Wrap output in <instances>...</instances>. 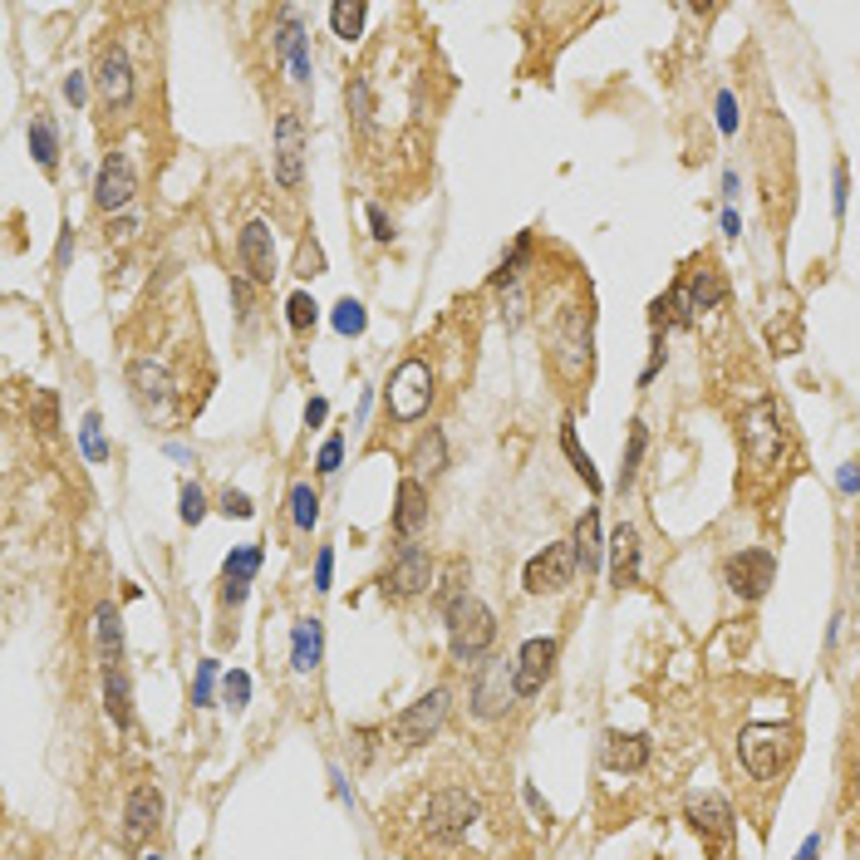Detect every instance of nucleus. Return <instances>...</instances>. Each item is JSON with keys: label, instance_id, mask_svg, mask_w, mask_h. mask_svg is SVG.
Here are the masks:
<instances>
[{"label": "nucleus", "instance_id": "obj_1", "mask_svg": "<svg viewBox=\"0 0 860 860\" xmlns=\"http://www.w3.org/2000/svg\"><path fill=\"white\" fill-rule=\"evenodd\" d=\"M492 806L477 787L462 782H443L433 787L418 811H413V836L423 841V851H433L438 860H477L487 851L492 836Z\"/></svg>", "mask_w": 860, "mask_h": 860}, {"label": "nucleus", "instance_id": "obj_2", "mask_svg": "<svg viewBox=\"0 0 860 860\" xmlns=\"http://www.w3.org/2000/svg\"><path fill=\"white\" fill-rule=\"evenodd\" d=\"M443 620H448V649H453L458 664L487 659V649H492V639H497V620H492V610H487L477 595L453 590V595L443 600Z\"/></svg>", "mask_w": 860, "mask_h": 860}, {"label": "nucleus", "instance_id": "obj_3", "mask_svg": "<svg viewBox=\"0 0 860 860\" xmlns=\"http://www.w3.org/2000/svg\"><path fill=\"white\" fill-rule=\"evenodd\" d=\"M590 349H595V310L590 305H566L556 330H551V364L566 384L590 379Z\"/></svg>", "mask_w": 860, "mask_h": 860}, {"label": "nucleus", "instance_id": "obj_4", "mask_svg": "<svg viewBox=\"0 0 860 860\" xmlns=\"http://www.w3.org/2000/svg\"><path fill=\"white\" fill-rule=\"evenodd\" d=\"M792 743H797V733H792L787 723H752V728H743L738 757H743L747 777H752V782H772V777L787 767Z\"/></svg>", "mask_w": 860, "mask_h": 860}, {"label": "nucleus", "instance_id": "obj_5", "mask_svg": "<svg viewBox=\"0 0 860 860\" xmlns=\"http://www.w3.org/2000/svg\"><path fill=\"white\" fill-rule=\"evenodd\" d=\"M428 403H433V369L423 359H403L389 379V413L399 423H413L428 413Z\"/></svg>", "mask_w": 860, "mask_h": 860}, {"label": "nucleus", "instance_id": "obj_6", "mask_svg": "<svg viewBox=\"0 0 860 860\" xmlns=\"http://www.w3.org/2000/svg\"><path fill=\"white\" fill-rule=\"evenodd\" d=\"M428 585H433V556H428L423 546L403 541L399 556H394L389 571H384V600H413V595H423Z\"/></svg>", "mask_w": 860, "mask_h": 860}, {"label": "nucleus", "instance_id": "obj_7", "mask_svg": "<svg viewBox=\"0 0 860 860\" xmlns=\"http://www.w3.org/2000/svg\"><path fill=\"white\" fill-rule=\"evenodd\" d=\"M448 723V688H433V693H423L413 708H403L399 723H394V738H399L403 747H423L438 738V728Z\"/></svg>", "mask_w": 860, "mask_h": 860}, {"label": "nucleus", "instance_id": "obj_8", "mask_svg": "<svg viewBox=\"0 0 860 860\" xmlns=\"http://www.w3.org/2000/svg\"><path fill=\"white\" fill-rule=\"evenodd\" d=\"M575 571H580L575 546L571 541H556V546H546V551H536V556L526 561V590H531V595H556V590L571 585Z\"/></svg>", "mask_w": 860, "mask_h": 860}, {"label": "nucleus", "instance_id": "obj_9", "mask_svg": "<svg viewBox=\"0 0 860 860\" xmlns=\"http://www.w3.org/2000/svg\"><path fill=\"white\" fill-rule=\"evenodd\" d=\"M743 443H747V458L757 462V467H772V462L782 458V413H777L772 399H762L743 418Z\"/></svg>", "mask_w": 860, "mask_h": 860}, {"label": "nucleus", "instance_id": "obj_10", "mask_svg": "<svg viewBox=\"0 0 860 860\" xmlns=\"http://www.w3.org/2000/svg\"><path fill=\"white\" fill-rule=\"evenodd\" d=\"M276 182L295 192L305 182V123L295 109L276 118Z\"/></svg>", "mask_w": 860, "mask_h": 860}, {"label": "nucleus", "instance_id": "obj_11", "mask_svg": "<svg viewBox=\"0 0 860 860\" xmlns=\"http://www.w3.org/2000/svg\"><path fill=\"white\" fill-rule=\"evenodd\" d=\"M512 698H516L512 664H502V659L477 664V679H472V713H477V718H497V713H507V703H512Z\"/></svg>", "mask_w": 860, "mask_h": 860}, {"label": "nucleus", "instance_id": "obj_12", "mask_svg": "<svg viewBox=\"0 0 860 860\" xmlns=\"http://www.w3.org/2000/svg\"><path fill=\"white\" fill-rule=\"evenodd\" d=\"M551 669H556V639H526L512 664L516 698H536L546 688V679H551Z\"/></svg>", "mask_w": 860, "mask_h": 860}, {"label": "nucleus", "instance_id": "obj_13", "mask_svg": "<svg viewBox=\"0 0 860 860\" xmlns=\"http://www.w3.org/2000/svg\"><path fill=\"white\" fill-rule=\"evenodd\" d=\"M236 256H241V266H246V276H251L256 286H271V276H276V236H271L266 222H246V227H241V236H236Z\"/></svg>", "mask_w": 860, "mask_h": 860}, {"label": "nucleus", "instance_id": "obj_14", "mask_svg": "<svg viewBox=\"0 0 860 860\" xmlns=\"http://www.w3.org/2000/svg\"><path fill=\"white\" fill-rule=\"evenodd\" d=\"M772 580H777L772 551H738V556L728 561V585H733L738 600H762Z\"/></svg>", "mask_w": 860, "mask_h": 860}, {"label": "nucleus", "instance_id": "obj_15", "mask_svg": "<svg viewBox=\"0 0 860 860\" xmlns=\"http://www.w3.org/2000/svg\"><path fill=\"white\" fill-rule=\"evenodd\" d=\"M133 192H138V177H133L128 153H109L104 168H99V177H94V202H99L104 212H123V207L133 202Z\"/></svg>", "mask_w": 860, "mask_h": 860}, {"label": "nucleus", "instance_id": "obj_16", "mask_svg": "<svg viewBox=\"0 0 860 860\" xmlns=\"http://www.w3.org/2000/svg\"><path fill=\"white\" fill-rule=\"evenodd\" d=\"M99 94H104V104L109 109H128L133 104V64H128V50L123 45H104V55H99Z\"/></svg>", "mask_w": 860, "mask_h": 860}, {"label": "nucleus", "instance_id": "obj_17", "mask_svg": "<svg viewBox=\"0 0 860 860\" xmlns=\"http://www.w3.org/2000/svg\"><path fill=\"white\" fill-rule=\"evenodd\" d=\"M158 826H163V792L158 787H133L128 811H123V841L128 846H143Z\"/></svg>", "mask_w": 860, "mask_h": 860}, {"label": "nucleus", "instance_id": "obj_18", "mask_svg": "<svg viewBox=\"0 0 860 860\" xmlns=\"http://www.w3.org/2000/svg\"><path fill=\"white\" fill-rule=\"evenodd\" d=\"M688 821H693V831H698L708 846H723V841H733V806L723 802L718 792H703V797H693V802H688Z\"/></svg>", "mask_w": 860, "mask_h": 860}, {"label": "nucleus", "instance_id": "obj_19", "mask_svg": "<svg viewBox=\"0 0 860 860\" xmlns=\"http://www.w3.org/2000/svg\"><path fill=\"white\" fill-rule=\"evenodd\" d=\"M128 384H133V399L143 403V408H163L172 394L168 364H158V359H133L128 364Z\"/></svg>", "mask_w": 860, "mask_h": 860}, {"label": "nucleus", "instance_id": "obj_20", "mask_svg": "<svg viewBox=\"0 0 860 860\" xmlns=\"http://www.w3.org/2000/svg\"><path fill=\"white\" fill-rule=\"evenodd\" d=\"M423 526H428V492H423L418 477H403L399 507H394V531H399V541H413Z\"/></svg>", "mask_w": 860, "mask_h": 860}, {"label": "nucleus", "instance_id": "obj_21", "mask_svg": "<svg viewBox=\"0 0 860 860\" xmlns=\"http://www.w3.org/2000/svg\"><path fill=\"white\" fill-rule=\"evenodd\" d=\"M600 757L610 772H644L649 767V738L644 733H605Z\"/></svg>", "mask_w": 860, "mask_h": 860}, {"label": "nucleus", "instance_id": "obj_22", "mask_svg": "<svg viewBox=\"0 0 860 860\" xmlns=\"http://www.w3.org/2000/svg\"><path fill=\"white\" fill-rule=\"evenodd\" d=\"M320 654H325V625L310 615V620H300L290 630V664H295V674H310L320 664Z\"/></svg>", "mask_w": 860, "mask_h": 860}, {"label": "nucleus", "instance_id": "obj_23", "mask_svg": "<svg viewBox=\"0 0 860 860\" xmlns=\"http://www.w3.org/2000/svg\"><path fill=\"white\" fill-rule=\"evenodd\" d=\"M684 325H693V300H688V281H674L669 295H659V300H654V335H664V330H684Z\"/></svg>", "mask_w": 860, "mask_h": 860}, {"label": "nucleus", "instance_id": "obj_24", "mask_svg": "<svg viewBox=\"0 0 860 860\" xmlns=\"http://www.w3.org/2000/svg\"><path fill=\"white\" fill-rule=\"evenodd\" d=\"M571 546H575V556H580V566H585V575L600 571V561H605V536H600V512H595V507H585Z\"/></svg>", "mask_w": 860, "mask_h": 860}, {"label": "nucleus", "instance_id": "obj_25", "mask_svg": "<svg viewBox=\"0 0 860 860\" xmlns=\"http://www.w3.org/2000/svg\"><path fill=\"white\" fill-rule=\"evenodd\" d=\"M94 639H99V659H104V669L118 664V654H123V620H118L114 600H99V610H94Z\"/></svg>", "mask_w": 860, "mask_h": 860}, {"label": "nucleus", "instance_id": "obj_26", "mask_svg": "<svg viewBox=\"0 0 860 860\" xmlns=\"http://www.w3.org/2000/svg\"><path fill=\"white\" fill-rule=\"evenodd\" d=\"M688 281V300H693V315L698 310H713V305H723V295H728V286H723V271L713 266V261H703L693 276H684Z\"/></svg>", "mask_w": 860, "mask_h": 860}, {"label": "nucleus", "instance_id": "obj_27", "mask_svg": "<svg viewBox=\"0 0 860 860\" xmlns=\"http://www.w3.org/2000/svg\"><path fill=\"white\" fill-rule=\"evenodd\" d=\"M610 556H615V585H639V531L634 526H620L615 541H610Z\"/></svg>", "mask_w": 860, "mask_h": 860}, {"label": "nucleus", "instance_id": "obj_28", "mask_svg": "<svg viewBox=\"0 0 860 860\" xmlns=\"http://www.w3.org/2000/svg\"><path fill=\"white\" fill-rule=\"evenodd\" d=\"M30 158H35L45 172L59 168V128H55V118L50 114L30 118Z\"/></svg>", "mask_w": 860, "mask_h": 860}, {"label": "nucleus", "instance_id": "obj_29", "mask_svg": "<svg viewBox=\"0 0 860 860\" xmlns=\"http://www.w3.org/2000/svg\"><path fill=\"white\" fill-rule=\"evenodd\" d=\"M408 467H413V472H423V477H438V472L448 467V438H443V428H428V433L418 438V448H413Z\"/></svg>", "mask_w": 860, "mask_h": 860}, {"label": "nucleus", "instance_id": "obj_30", "mask_svg": "<svg viewBox=\"0 0 860 860\" xmlns=\"http://www.w3.org/2000/svg\"><path fill=\"white\" fill-rule=\"evenodd\" d=\"M104 708H109L114 728H128V723H133V703H128V674H123L118 664H109V669H104Z\"/></svg>", "mask_w": 860, "mask_h": 860}, {"label": "nucleus", "instance_id": "obj_31", "mask_svg": "<svg viewBox=\"0 0 860 860\" xmlns=\"http://www.w3.org/2000/svg\"><path fill=\"white\" fill-rule=\"evenodd\" d=\"M261 561H266L261 546H236L227 556V566H222V585H251L256 571H261Z\"/></svg>", "mask_w": 860, "mask_h": 860}, {"label": "nucleus", "instance_id": "obj_32", "mask_svg": "<svg viewBox=\"0 0 860 860\" xmlns=\"http://www.w3.org/2000/svg\"><path fill=\"white\" fill-rule=\"evenodd\" d=\"M364 15H369L364 0H335L330 5V25H335V35H340L344 45H354L364 35Z\"/></svg>", "mask_w": 860, "mask_h": 860}, {"label": "nucleus", "instance_id": "obj_33", "mask_svg": "<svg viewBox=\"0 0 860 860\" xmlns=\"http://www.w3.org/2000/svg\"><path fill=\"white\" fill-rule=\"evenodd\" d=\"M290 521H295L300 531H315V526H320V492H315L310 482H295V487H290Z\"/></svg>", "mask_w": 860, "mask_h": 860}, {"label": "nucleus", "instance_id": "obj_34", "mask_svg": "<svg viewBox=\"0 0 860 860\" xmlns=\"http://www.w3.org/2000/svg\"><path fill=\"white\" fill-rule=\"evenodd\" d=\"M344 99H349L354 128H359V133H369V128H374V94H369V79H364V74H354V79L344 84Z\"/></svg>", "mask_w": 860, "mask_h": 860}, {"label": "nucleus", "instance_id": "obj_35", "mask_svg": "<svg viewBox=\"0 0 860 860\" xmlns=\"http://www.w3.org/2000/svg\"><path fill=\"white\" fill-rule=\"evenodd\" d=\"M561 448H566V458L575 462V472L585 477V487H590V492H600L605 482H600V472H595V462H590V453L580 448V438H575V423H571V418L561 423Z\"/></svg>", "mask_w": 860, "mask_h": 860}, {"label": "nucleus", "instance_id": "obj_36", "mask_svg": "<svg viewBox=\"0 0 860 860\" xmlns=\"http://www.w3.org/2000/svg\"><path fill=\"white\" fill-rule=\"evenodd\" d=\"M644 448H649V428H644V418H634L630 423V443H625V458H620V487H634V472H639Z\"/></svg>", "mask_w": 860, "mask_h": 860}, {"label": "nucleus", "instance_id": "obj_37", "mask_svg": "<svg viewBox=\"0 0 860 860\" xmlns=\"http://www.w3.org/2000/svg\"><path fill=\"white\" fill-rule=\"evenodd\" d=\"M79 443H84V458L89 462H109V438H104V418H99V413H84Z\"/></svg>", "mask_w": 860, "mask_h": 860}, {"label": "nucleus", "instance_id": "obj_38", "mask_svg": "<svg viewBox=\"0 0 860 860\" xmlns=\"http://www.w3.org/2000/svg\"><path fill=\"white\" fill-rule=\"evenodd\" d=\"M330 325L340 330L344 340H354V335H364V325H369V315H364V305H359V300H349V295H344L340 305L330 310Z\"/></svg>", "mask_w": 860, "mask_h": 860}, {"label": "nucleus", "instance_id": "obj_39", "mask_svg": "<svg viewBox=\"0 0 860 860\" xmlns=\"http://www.w3.org/2000/svg\"><path fill=\"white\" fill-rule=\"evenodd\" d=\"M30 423H35L40 433H59V399H55V389H35V399H30Z\"/></svg>", "mask_w": 860, "mask_h": 860}, {"label": "nucleus", "instance_id": "obj_40", "mask_svg": "<svg viewBox=\"0 0 860 860\" xmlns=\"http://www.w3.org/2000/svg\"><path fill=\"white\" fill-rule=\"evenodd\" d=\"M526 256H531V231H521L516 236V246H512V256L497 266V276H492V286H516V276H521V266H526Z\"/></svg>", "mask_w": 860, "mask_h": 860}, {"label": "nucleus", "instance_id": "obj_41", "mask_svg": "<svg viewBox=\"0 0 860 860\" xmlns=\"http://www.w3.org/2000/svg\"><path fill=\"white\" fill-rule=\"evenodd\" d=\"M286 320H290V330H300V335H305V330H315V320H320V305H315L305 290H295V295L286 300Z\"/></svg>", "mask_w": 860, "mask_h": 860}, {"label": "nucleus", "instance_id": "obj_42", "mask_svg": "<svg viewBox=\"0 0 860 860\" xmlns=\"http://www.w3.org/2000/svg\"><path fill=\"white\" fill-rule=\"evenodd\" d=\"M295 276H325V251H320V241L315 236H305L300 241V251H295Z\"/></svg>", "mask_w": 860, "mask_h": 860}, {"label": "nucleus", "instance_id": "obj_43", "mask_svg": "<svg viewBox=\"0 0 860 860\" xmlns=\"http://www.w3.org/2000/svg\"><path fill=\"white\" fill-rule=\"evenodd\" d=\"M212 688H217V659H202L197 664V684H192V703L207 708L212 703Z\"/></svg>", "mask_w": 860, "mask_h": 860}, {"label": "nucleus", "instance_id": "obj_44", "mask_svg": "<svg viewBox=\"0 0 860 860\" xmlns=\"http://www.w3.org/2000/svg\"><path fill=\"white\" fill-rule=\"evenodd\" d=\"M207 516V497H202V487L197 482H182V521L187 526H197Z\"/></svg>", "mask_w": 860, "mask_h": 860}, {"label": "nucleus", "instance_id": "obj_45", "mask_svg": "<svg viewBox=\"0 0 860 860\" xmlns=\"http://www.w3.org/2000/svg\"><path fill=\"white\" fill-rule=\"evenodd\" d=\"M340 458H344V438L335 433V438H325V443H320V453H315V472H325V477H330V472H340Z\"/></svg>", "mask_w": 860, "mask_h": 860}, {"label": "nucleus", "instance_id": "obj_46", "mask_svg": "<svg viewBox=\"0 0 860 860\" xmlns=\"http://www.w3.org/2000/svg\"><path fill=\"white\" fill-rule=\"evenodd\" d=\"M831 207H836V217H846V202H851V168L846 163H836V177H831Z\"/></svg>", "mask_w": 860, "mask_h": 860}, {"label": "nucleus", "instance_id": "obj_47", "mask_svg": "<svg viewBox=\"0 0 860 860\" xmlns=\"http://www.w3.org/2000/svg\"><path fill=\"white\" fill-rule=\"evenodd\" d=\"M222 512L236 516V521H246V516H256V507H251V497H246V492L227 487V492H222Z\"/></svg>", "mask_w": 860, "mask_h": 860}, {"label": "nucleus", "instance_id": "obj_48", "mask_svg": "<svg viewBox=\"0 0 860 860\" xmlns=\"http://www.w3.org/2000/svg\"><path fill=\"white\" fill-rule=\"evenodd\" d=\"M246 698H251V679H246L241 669H231L227 674V703L231 708H246Z\"/></svg>", "mask_w": 860, "mask_h": 860}, {"label": "nucleus", "instance_id": "obj_49", "mask_svg": "<svg viewBox=\"0 0 860 860\" xmlns=\"http://www.w3.org/2000/svg\"><path fill=\"white\" fill-rule=\"evenodd\" d=\"M330 580H335V551L320 546V556H315V590H330Z\"/></svg>", "mask_w": 860, "mask_h": 860}, {"label": "nucleus", "instance_id": "obj_50", "mask_svg": "<svg viewBox=\"0 0 860 860\" xmlns=\"http://www.w3.org/2000/svg\"><path fill=\"white\" fill-rule=\"evenodd\" d=\"M718 128L723 133H738V99L733 94H718Z\"/></svg>", "mask_w": 860, "mask_h": 860}, {"label": "nucleus", "instance_id": "obj_51", "mask_svg": "<svg viewBox=\"0 0 860 860\" xmlns=\"http://www.w3.org/2000/svg\"><path fill=\"white\" fill-rule=\"evenodd\" d=\"M836 487H841L846 497H856L860 492V462H846V467L836 472Z\"/></svg>", "mask_w": 860, "mask_h": 860}, {"label": "nucleus", "instance_id": "obj_52", "mask_svg": "<svg viewBox=\"0 0 860 860\" xmlns=\"http://www.w3.org/2000/svg\"><path fill=\"white\" fill-rule=\"evenodd\" d=\"M369 227H374V241H394V222L384 217V207H369Z\"/></svg>", "mask_w": 860, "mask_h": 860}, {"label": "nucleus", "instance_id": "obj_53", "mask_svg": "<svg viewBox=\"0 0 860 860\" xmlns=\"http://www.w3.org/2000/svg\"><path fill=\"white\" fill-rule=\"evenodd\" d=\"M231 300H236V315L246 320V315H251V286H246L241 276H231Z\"/></svg>", "mask_w": 860, "mask_h": 860}, {"label": "nucleus", "instance_id": "obj_54", "mask_svg": "<svg viewBox=\"0 0 860 860\" xmlns=\"http://www.w3.org/2000/svg\"><path fill=\"white\" fill-rule=\"evenodd\" d=\"M325 418H330V403H325V399H310V403H305V428H320Z\"/></svg>", "mask_w": 860, "mask_h": 860}, {"label": "nucleus", "instance_id": "obj_55", "mask_svg": "<svg viewBox=\"0 0 860 860\" xmlns=\"http://www.w3.org/2000/svg\"><path fill=\"white\" fill-rule=\"evenodd\" d=\"M64 99H69L74 109L84 104V74H69V79H64Z\"/></svg>", "mask_w": 860, "mask_h": 860}, {"label": "nucleus", "instance_id": "obj_56", "mask_svg": "<svg viewBox=\"0 0 860 860\" xmlns=\"http://www.w3.org/2000/svg\"><path fill=\"white\" fill-rule=\"evenodd\" d=\"M69 256H74V227H64V231H59V251H55V261L64 266Z\"/></svg>", "mask_w": 860, "mask_h": 860}, {"label": "nucleus", "instance_id": "obj_57", "mask_svg": "<svg viewBox=\"0 0 860 860\" xmlns=\"http://www.w3.org/2000/svg\"><path fill=\"white\" fill-rule=\"evenodd\" d=\"M816 856H821V836H806L802 851H797V860H816Z\"/></svg>", "mask_w": 860, "mask_h": 860}, {"label": "nucleus", "instance_id": "obj_58", "mask_svg": "<svg viewBox=\"0 0 860 860\" xmlns=\"http://www.w3.org/2000/svg\"><path fill=\"white\" fill-rule=\"evenodd\" d=\"M723 231H728V236H738V231H743V222H738V212H733V207L723 212Z\"/></svg>", "mask_w": 860, "mask_h": 860}, {"label": "nucleus", "instance_id": "obj_59", "mask_svg": "<svg viewBox=\"0 0 860 860\" xmlns=\"http://www.w3.org/2000/svg\"><path fill=\"white\" fill-rule=\"evenodd\" d=\"M723 197H728V202L738 197V172H723Z\"/></svg>", "mask_w": 860, "mask_h": 860}, {"label": "nucleus", "instance_id": "obj_60", "mask_svg": "<svg viewBox=\"0 0 860 860\" xmlns=\"http://www.w3.org/2000/svg\"><path fill=\"white\" fill-rule=\"evenodd\" d=\"M133 227H138L133 217H118V222H114V236H133Z\"/></svg>", "mask_w": 860, "mask_h": 860}, {"label": "nucleus", "instance_id": "obj_61", "mask_svg": "<svg viewBox=\"0 0 860 860\" xmlns=\"http://www.w3.org/2000/svg\"><path fill=\"white\" fill-rule=\"evenodd\" d=\"M369 408H374V394H364V399H359V413H354V423H364V418H369Z\"/></svg>", "mask_w": 860, "mask_h": 860}, {"label": "nucleus", "instance_id": "obj_62", "mask_svg": "<svg viewBox=\"0 0 860 860\" xmlns=\"http://www.w3.org/2000/svg\"><path fill=\"white\" fill-rule=\"evenodd\" d=\"M143 860H163V856H143Z\"/></svg>", "mask_w": 860, "mask_h": 860}, {"label": "nucleus", "instance_id": "obj_63", "mask_svg": "<svg viewBox=\"0 0 860 860\" xmlns=\"http://www.w3.org/2000/svg\"><path fill=\"white\" fill-rule=\"evenodd\" d=\"M856 787H860V767H856Z\"/></svg>", "mask_w": 860, "mask_h": 860}]
</instances>
